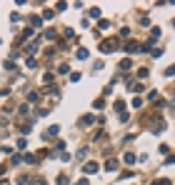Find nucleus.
Instances as JSON below:
<instances>
[{"label":"nucleus","mask_w":175,"mask_h":185,"mask_svg":"<svg viewBox=\"0 0 175 185\" xmlns=\"http://www.w3.org/2000/svg\"><path fill=\"white\" fill-rule=\"evenodd\" d=\"M53 15H55V10H45V13H43V18H45V20H50Z\"/></svg>","instance_id":"f8f14e48"},{"label":"nucleus","mask_w":175,"mask_h":185,"mask_svg":"<svg viewBox=\"0 0 175 185\" xmlns=\"http://www.w3.org/2000/svg\"><path fill=\"white\" fill-rule=\"evenodd\" d=\"M85 155H88V148H83V150H78V160H83Z\"/></svg>","instance_id":"9b49d317"},{"label":"nucleus","mask_w":175,"mask_h":185,"mask_svg":"<svg viewBox=\"0 0 175 185\" xmlns=\"http://www.w3.org/2000/svg\"><path fill=\"white\" fill-rule=\"evenodd\" d=\"M115 168H118V160H115V158L105 160V170H115Z\"/></svg>","instance_id":"20e7f679"},{"label":"nucleus","mask_w":175,"mask_h":185,"mask_svg":"<svg viewBox=\"0 0 175 185\" xmlns=\"http://www.w3.org/2000/svg\"><path fill=\"white\" fill-rule=\"evenodd\" d=\"M155 185H170V180H155Z\"/></svg>","instance_id":"dca6fc26"},{"label":"nucleus","mask_w":175,"mask_h":185,"mask_svg":"<svg viewBox=\"0 0 175 185\" xmlns=\"http://www.w3.org/2000/svg\"><path fill=\"white\" fill-rule=\"evenodd\" d=\"M88 58V50L85 48H78V60H85Z\"/></svg>","instance_id":"423d86ee"},{"label":"nucleus","mask_w":175,"mask_h":185,"mask_svg":"<svg viewBox=\"0 0 175 185\" xmlns=\"http://www.w3.org/2000/svg\"><path fill=\"white\" fill-rule=\"evenodd\" d=\"M5 175V168H3V165H0V178H3Z\"/></svg>","instance_id":"a211bd4d"},{"label":"nucleus","mask_w":175,"mask_h":185,"mask_svg":"<svg viewBox=\"0 0 175 185\" xmlns=\"http://www.w3.org/2000/svg\"><path fill=\"white\" fill-rule=\"evenodd\" d=\"M123 160H125L128 165H133L135 160H138V155H135V153H125V155H123Z\"/></svg>","instance_id":"7ed1b4c3"},{"label":"nucleus","mask_w":175,"mask_h":185,"mask_svg":"<svg viewBox=\"0 0 175 185\" xmlns=\"http://www.w3.org/2000/svg\"><path fill=\"white\" fill-rule=\"evenodd\" d=\"M58 73H60V75H68L70 68H68V65H60V68H58Z\"/></svg>","instance_id":"1a4fd4ad"},{"label":"nucleus","mask_w":175,"mask_h":185,"mask_svg":"<svg viewBox=\"0 0 175 185\" xmlns=\"http://www.w3.org/2000/svg\"><path fill=\"white\" fill-rule=\"evenodd\" d=\"M98 170H100V165H98V163H85V168H83L85 175H95Z\"/></svg>","instance_id":"f03ea898"},{"label":"nucleus","mask_w":175,"mask_h":185,"mask_svg":"<svg viewBox=\"0 0 175 185\" xmlns=\"http://www.w3.org/2000/svg\"><path fill=\"white\" fill-rule=\"evenodd\" d=\"M58 185H68V178H65V175H60V178H58Z\"/></svg>","instance_id":"2eb2a0df"},{"label":"nucleus","mask_w":175,"mask_h":185,"mask_svg":"<svg viewBox=\"0 0 175 185\" xmlns=\"http://www.w3.org/2000/svg\"><path fill=\"white\" fill-rule=\"evenodd\" d=\"M115 48H118V40H105V43L100 45V53H105V55H108V53H113Z\"/></svg>","instance_id":"f257e3e1"},{"label":"nucleus","mask_w":175,"mask_h":185,"mask_svg":"<svg viewBox=\"0 0 175 185\" xmlns=\"http://www.w3.org/2000/svg\"><path fill=\"white\" fill-rule=\"evenodd\" d=\"M8 95V90H0V98H5Z\"/></svg>","instance_id":"f3484780"},{"label":"nucleus","mask_w":175,"mask_h":185,"mask_svg":"<svg viewBox=\"0 0 175 185\" xmlns=\"http://www.w3.org/2000/svg\"><path fill=\"white\" fill-rule=\"evenodd\" d=\"M23 160H25V163H35V155H33V153H28V155H25Z\"/></svg>","instance_id":"4468645a"},{"label":"nucleus","mask_w":175,"mask_h":185,"mask_svg":"<svg viewBox=\"0 0 175 185\" xmlns=\"http://www.w3.org/2000/svg\"><path fill=\"white\" fill-rule=\"evenodd\" d=\"M0 185H8V180H3V183H0Z\"/></svg>","instance_id":"6ab92c4d"},{"label":"nucleus","mask_w":175,"mask_h":185,"mask_svg":"<svg viewBox=\"0 0 175 185\" xmlns=\"http://www.w3.org/2000/svg\"><path fill=\"white\" fill-rule=\"evenodd\" d=\"M90 18H100V8H90Z\"/></svg>","instance_id":"9d476101"},{"label":"nucleus","mask_w":175,"mask_h":185,"mask_svg":"<svg viewBox=\"0 0 175 185\" xmlns=\"http://www.w3.org/2000/svg\"><path fill=\"white\" fill-rule=\"evenodd\" d=\"M93 120H95V115H85V118H83V123H85V125H90Z\"/></svg>","instance_id":"ddd939ff"},{"label":"nucleus","mask_w":175,"mask_h":185,"mask_svg":"<svg viewBox=\"0 0 175 185\" xmlns=\"http://www.w3.org/2000/svg\"><path fill=\"white\" fill-rule=\"evenodd\" d=\"M58 133H60V125H50V128H48V135H50V138L58 135Z\"/></svg>","instance_id":"39448f33"},{"label":"nucleus","mask_w":175,"mask_h":185,"mask_svg":"<svg viewBox=\"0 0 175 185\" xmlns=\"http://www.w3.org/2000/svg\"><path fill=\"white\" fill-rule=\"evenodd\" d=\"M130 65H133V63H130V58H125V60L120 63V68H123V70H130Z\"/></svg>","instance_id":"6e6552de"},{"label":"nucleus","mask_w":175,"mask_h":185,"mask_svg":"<svg viewBox=\"0 0 175 185\" xmlns=\"http://www.w3.org/2000/svg\"><path fill=\"white\" fill-rule=\"evenodd\" d=\"M30 23H33V25H38V28H40V23H43V18H38V15H33V18H30Z\"/></svg>","instance_id":"0eeeda50"}]
</instances>
